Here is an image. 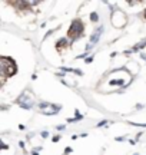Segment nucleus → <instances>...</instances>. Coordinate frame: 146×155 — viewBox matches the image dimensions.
<instances>
[{
    "instance_id": "11",
    "label": "nucleus",
    "mask_w": 146,
    "mask_h": 155,
    "mask_svg": "<svg viewBox=\"0 0 146 155\" xmlns=\"http://www.w3.org/2000/svg\"><path fill=\"white\" fill-rule=\"evenodd\" d=\"M60 69H62L63 72H75V69H72V68H66V66H60Z\"/></svg>"
},
{
    "instance_id": "6",
    "label": "nucleus",
    "mask_w": 146,
    "mask_h": 155,
    "mask_svg": "<svg viewBox=\"0 0 146 155\" xmlns=\"http://www.w3.org/2000/svg\"><path fill=\"white\" fill-rule=\"evenodd\" d=\"M69 43H70V40H68L66 38H62V39H59V40H57L56 48L57 49H60V48H66V46H69Z\"/></svg>"
},
{
    "instance_id": "18",
    "label": "nucleus",
    "mask_w": 146,
    "mask_h": 155,
    "mask_svg": "<svg viewBox=\"0 0 146 155\" xmlns=\"http://www.w3.org/2000/svg\"><path fill=\"white\" fill-rule=\"evenodd\" d=\"M125 137H119V138H115V141H118V142H122V141H125Z\"/></svg>"
},
{
    "instance_id": "17",
    "label": "nucleus",
    "mask_w": 146,
    "mask_h": 155,
    "mask_svg": "<svg viewBox=\"0 0 146 155\" xmlns=\"http://www.w3.org/2000/svg\"><path fill=\"white\" fill-rule=\"evenodd\" d=\"M75 73H76L78 76H82V75H83V72H82V71H79V69H75Z\"/></svg>"
},
{
    "instance_id": "14",
    "label": "nucleus",
    "mask_w": 146,
    "mask_h": 155,
    "mask_svg": "<svg viewBox=\"0 0 146 155\" xmlns=\"http://www.w3.org/2000/svg\"><path fill=\"white\" fill-rule=\"evenodd\" d=\"M52 141H53V142H59V141H60V135H56V137H53V138H52Z\"/></svg>"
},
{
    "instance_id": "23",
    "label": "nucleus",
    "mask_w": 146,
    "mask_h": 155,
    "mask_svg": "<svg viewBox=\"0 0 146 155\" xmlns=\"http://www.w3.org/2000/svg\"><path fill=\"white\" fill-rule=\"evenodd\" d=\"M32 155H39V152L37 151H32Z\"/></svg>"
},
{
    "instance_id": "21",
    "label": "nucleus",
    "mask_w": 146,
    "mask_h": 155,
    "mask_svg": "<svg viewBox=\"0 0 146 155\" xmlns=\"http://www.w3.org/2000/svg\"><path fill=\"white\" fill-rule=\"evenodd\" d=\"M19 145H20V148H24V142L23 141H19Z\"/></svg>"
},
{
    "instance_id": "7",
    "label": "nucleus",
    "mask_w": 146,
    "mask_h": 155,
    "mask_svg": "<svg viewBox=\"0 0 146 155\" xmlns=\"http://www.w3.org/2000/svg\"><path fill=\"white\" fill-rule=\"evenodd\" d=\"M75 114H76V116H75V118H68V122H69V124H72V122H78V121H82V119H83V115H80L78 109L75 111Z\"/></svg>"
},
{
    "instance_id": "20",
    "label": "nucleus",
    "mask_w": 146,
    "mask_h": 155,
    "mask_svg": "<svg viewBox=\"0 0 146 155\" xmlns=\"http://www.w3.org/2000/svg\"><path fill=\"white\" fill-rule=\"evenodd\" d=\"M65 125H57V131H63V129H65Z\"/></svg>"
},
{
    "instance_id": "8",
    "label": "nucleus",
    "mask_w": 146,
    "mask_h": 155,
    "mask_svg": "<svg viewBox=\"0 0 146 155\" xmlns=\"http://www.w3.org/2000/svg\"><path fill=\"white\" fill-rule=\"evenodd\" d=\"M145 46H146V38L143 39V40H141L139 43H136V46H133V52H138V50L143 49Z\"/></svg>"
},
{
    "instance_id": "3",
    "label": "nucleus",
    "mask_w": 146,
    "mask_h": 155,
    "mask_svg": "<svg viewBox=\"0 0 146 155\" xmlns=\"http://www.w3.org/2000/svg\"><path fill=\"white\" fill-rule=\"evenodd\" d=\"M126 16L123 15V12L120 10H115L112 13V23L116 26V28H122V26H125V23H126Z\"/></svg>"
},
{
    "instance_id": "15",
    "label": "nucleus",
    "mask_w": 146,
    "mask_h": 155,
    "mask_svg": "<svg viewBox=\"0 0 146 155\" xmlns=\"http://www.w3.org/2000/svg\"><path fill=\"white\" fill-rule=\"evenodd\" d=\"M55 30H56V29H52V30H49V32H47V33L45 35V39H46V38H49V36H50V35L53 33V32H55Z\"/></svg>"
},
{
    "instance_id": "24",
    "label": "nucleus",
    "mask_w": 146,
    "mask_h": 155,
    "mask_svg": "<svg viewBox=\"0 0 146 155\" xmlns=\"http://www.w3.org/2000/svg\"><path fill=\"white\" fill-rule=\"evenodd\" d=\"M145 19H146V9H145Z\"/></svg>"
},
{
    "instance_id": "13",
    "label": "nucleus",
    "mask_w": 146,
    "mask_h": 155,
    "mask_svg": "<svg viewBox=\"0 0 146 155\" xmlns=\"http://www.w3.org/2000/svg\"><path fill=\"white\" fill-rule=\"evenodd\" d=\"M93 59H95V58H93V55H90V56H87V58L84 59V62H86V63H92V62H93Z\"/></svg>"
},
{
    "instance_id": "22",
    "label": "nucleus",
    "mask_w": 146,
    "mask_h": 155,
    "mask_svg": "<svg viewBox=\"0 0 146 155\" xmlns=\"http://www.w3.org/2000/svg\"><path fill=\"white\" fill-rule=\"evenodd\" d=\"M32 79H33V81H34V79H37V75H36V73H33V75H32Z\"/></svg>"
},
{
    "instance_id": "12",
    "label": "nucleus",
    "mask_w": 146,
    "mask_h": 155,
    "mask_svg": "<svg viewBox=\"0 0 146 155\" xmlns=\"http://www.w3.org/2000/svg\"><path fill=\"white\" fill-rule=\"evenodd\" d=\"M87 52H84V53H82V55H79V56H76V58H75V59H86V58H87Z\"/></svg>"
},
{
    "instance_id": "19",
    "label": "nucleus",
    "mask_w": 146,
    "mask_h": 155,
    "mask_svg": "<svg viewBox=\"0 0 146 155\" xmlns=\"http://www.w3.org/2000/svg\"><path fill=\"white\" fill-rule=\"evenodd\" d=\"M70 152H72V148H66V150H65V155H68V154H70Z\"/></svg>"
},
{
    "instance_id": "9",
    "label": "nucleus",
    "mask_w": 146,
    "mask_h": 155,
    "mask_svg": "<svg viewBox=\"0 0 146 155\" xmlns=\"http://www.w3.org/2000/svg\"><path fill=\"white\" fill-rule=\"evenodd\" d=\"M90 20H92V22L93 23H96V22H99V15H97V13H96V12H92V13H90Z\"/></svg>"
},
{
    "instance_id": "10",
    "label": "nucleus",
    "mask_w": 146,
    "mask_h": 155,
    "mask_svg": "<svg viewBox=\"0 0 146 155\" xmlns=\"http://www.w3.org/2000/svg\"><path fill=\"white\" fill-rule=\"evenodd\" d=\"M107 124H109V121H106V119H105V121H100V122H99L96 127H97V128H102V127H106Z\"/></svg>"
},
{
    "instance_id": "4",
    "label": "nucleus",
    "mask_w": 146,
    "mask_h": 155,
    "mask_svg": "<svg viewBox=\"0 0 146 155\" xmlns=\"http://www.w3.org/2000/svg\"><path fill=\"white\" fill-rule=\"evenodd\" d=\"M16 102H17V104H19L20 106H22L23 109H30V108H32V106L34 105V101L32 99V98H29L26 92L20 95V96L17 98Z\"/></svg>"
},
{
    "instance_id": "16",
    "label": "nucleus",
    "mask_w": 146,
    "mask_h": 155,
    "mask_svg": "<svg viewBox=\"0 0 146 155\" xmlns=\"http://www.w3.org/2000/svg\"><path fill=\"white\" fill-rule=\"evenodd\" d=\"M47 137H49V132H47V131H43V132H42V138H47Z\"/></svg>"
},
{
    "instance_id": "1",
    "label": "nucleus",
    "mask_w": 146,
    "mask_h": 155,
    "mask_svg": "<svg viewBox=\"0 0 146 155\" xmlns=\"http://www.w3.org/2000/svg\"><path fill=\"white\" fill-rule=\"evenodd\" d=\"M16 72H17L16 62L13 61L11 58L2 56V58H0V73H2L3 82L6 81V78H10V76H13V75H16Z\"/></svg>"
},
{
    "instance_id": "2",
    "label": "nucleus",
    "mask_w": 146,
    "mask_h": 155,
    "mask_svg": "<svg viewBox=\"0 0 146 155\" xmlns=\"http://www.w3.org/2000/svg\"><path fill=\"white\" fill-rule=\"evenodd\" d=\"M83 30H84L83 22H82L80 19H75L68 30V36L70 38V43L76 42L79 38H82V36H83Z\"/></svg>"
},
{
    "instance_id": "5",
    "label": "nucleus",
    "mask_w": 146,
    "mask_h": 155,
    "mask_svg": "<svg viewBox=\"0 0 146 155\" xmlns=\"http://www.w3.org/2000/svg\"><path fill=\"white\" fill-rule=\"evenodd\" d=\"M103 32H105V26H99V28H96L95 32H93V33H92V36H90L89 43L95 46V45L99 42V39H100V36H102V33H103Z\"/></svg>"
}]
</instances>
